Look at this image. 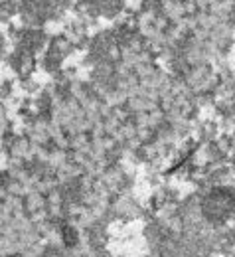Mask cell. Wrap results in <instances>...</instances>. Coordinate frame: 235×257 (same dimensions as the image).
Listing matches in <instances>:
<instances>
[]
</instances>
